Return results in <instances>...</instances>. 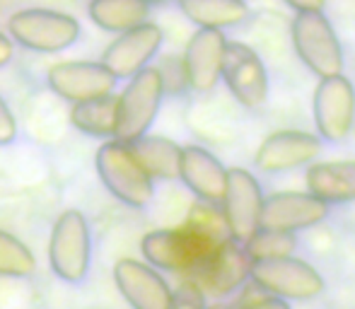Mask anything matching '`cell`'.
<instances>
[{
	"mask_svg": "<svg viewBox=\"0 0 355 309\" xmlns=\"http://www.w3.org/2000/svg\"><path fill=\"white\" fill-rule=\"evenodd\" d=\"M314 126L322 141L341 143L355 123V87L346 76L322 78L314 89Z\"/></svg>",
	"mask_w": 355,
	"mask_h": 309,
	"instance_id": "cell-9",
	"label": "cell"
},
{
	"mask_svg": "<svg viewBox=\"0 0 355 309\" xmlns=\"http://www.w3.org/2000/svg\"><path fill=\"white\" fill-rule=\"evenodd\" d=\"M244 249H247L252 261H271V258L293 256V251L297 249V234L259 227V230L244 242Z\"/></svg>",
	"mask_w": 355,
	"mask_h": 309,
	"instance_id": "cell-24",
	"label": "cell"
},
{
	"mask_svg": "<svg viewBox=\"0 0 355 309\" xmlns=\"http://www.w3.org/2000/svg\"><path fill=\"white\" fill-rule=\"evenodd\" d=\"M206 309H232L230 305H213V307H206Z\"/></svg>",
	"mask_w": 355,
	"mask_h": 309,
	"instance_id": "cell-34",
	"label": "cell"
},
{
	"mask_svg": "<svg viewBox=\"0 0 355 309\" xmlns=\"http://www.w3.org/2000/svg\"><path fill=\"white\" fill-rule=\"evenodd\" d=\"M97 174L107 191L128 208H145L155 196L153 179L141 167L128 143L116 138L102 143L94 157Z\"/></svg>",
	"mask_w": 355,
	"mask_h": 309,
	"instance_id": "cell-2",
	"label": "cell"
},
{
	"mask_svg": "<svg viewBox=\"0 0 355 309\" xmlns=\"http://www.w3.org/2000/svg\"><path fill=\"white\" fill-rule=\"evenodd\" d=\"M157 73L162 80V89L164 94H172V97H182L189 87V76H187V66H184L182 56H164L157 63Z\"/></svg>",
	"mask_w": 355,
	"mask_h": 309,
	"instance_id": "cell-27",
	"label": "cell"
},
{
	"mask_svg": "<svg viewBox=\"0 0 355 309\" xmlns=\"http://www.w3.org/2000/svg\"><path fill=\"white\" fill-rule=\"evenodd\" d=\"M15 56V46H12V39L5 37L3 32H0V68L8 66L10 61H12Z\"/></svg>",
	"mask_w": 355,
	"mask_h": 309,
	"instance_id": "cell-31",
	"label": "cell"
},
{
	"mask_svg": "<svg viewBox=\"0 0 355 309\" xmlns=\"http://www.w3.org/2000/svg\"><path fill=\"white\" fill-rule=\"evenodd\" d=\"M15 138H17V121H15L8 102L0 97V148L10 145Z\"/></svg>",
	"mask_w": 355,
	"mask_h": 309,
	"instance_id": "cell-29",
	"label": "cell"
},
{
	"mask_svg": "<svg viewBox=\"0 0 355 309\" xmlns=\"http://www.w3.org/2000/svg\"><path fill=\"white\" fill-rule=\"evenodd\" d=\"M10 39L37 53H61L80 39V22L68 12L49 8L17 10L8 19Z\"/></svg>",
	"mask_w": 355,
	"mask_h": 309,
	"instance_id": "cell-3",
	"label": "cell"
},
{
	"mask_svg": "<svg viewBox=\"0 0 355 309\" xmlns=\"http://www.w3.org/2000/svg\"><path fill=\"white\" fill-rule=\"evenodd\" d=\"M116 94H104L87 102H78L71 109V123L89 138H114L116 131Z\"/></svg>",
	"mask_w": 355,
	"mask_h": 309,
	"instance_id": "cell-23",
	"label": "cell"
},
{
	"mask_svg": "<svg viewBox=\"0 0 355 309\" xmlns=\"http://www.w3.org/2000/svg\"><path fill=\"white\" fill-rule=\"evenodd\" d=\"M148 5H167V3H177V0H143Z\"/></svg>",
	"mask_w": 355,
	"mask_h": 309,
	"instance_id": "cell-33",
	"label": "cell"
},
{
	"mask_svg": "<svg viewBox=\"0 0 355 309\" xmlns=\"http://www.w3.org/2000/svg\"><path fill=\"white\" fill-rule=\"evenodd\" d=\"M187 19L198 29H230L249 17L247 0H177Z\"/></svg>",
	"mask_w": 355,
	"mask_h": 309,
	"instance_id": "cell-21",
	"label": "cell"
},
{
	"mask_svg": "<svg viewBox=\"0 0 355 309\" xmlns=\"http://www.w3.org/2000/svg\"><path fill=\"white\" fill-rule=\"evenodd\" d=\"M285 5L295 12H322L327 0H285Z\"/></svg>",
	"mask_w": 355,
	"mask_h": 309,
	"instance_id": "cell-30",
	"label": "cell"
},
{
	"mask_svg": "<svg viewBox=\"0 0 355 309\" xmlns=\"http://www.w3.org/2000/svg\"><path fill=\"white\" fill-rule=\"evenodd\" d=\"M164 34L155 22H143L138 27L121 32L102 53V63L116 80H128L150 66L162 48Z\"/></svg>",
	"mask_w": 355,
	"mask_h": 309,
	"instance_id": "cell-12",
	"label": "cell"
},
{
	"mask_svg": "<svg viewBox=\"0 0 355 309\" xmlns=\"http://www.w3.org/2000/svg\"><path fill=\"white\" fill-rule=\"evenodd\" d=\"M218 244L220 242L206 237L203 232L184 225L148 232L141 239V251L145 261L157 271L187 273L191 278Z\"/></svg>",
	"mask_w": 355,
	"mask_h": 309,
	"instance_id": "cell-1",
	"label": "cell"
},
{
	"mask_svg": "<svg viewBox=\"0 0 355 309\" xmlns=\"http://www.w3.org/2000/svg\"><path fill=\"white\" fill-rule=\"evenodd\" d=\"M164 89L162 80L155 66L143 68L133 78H128V85L119 94L116 104V131L114 138L121 143H133L150 131L162 107Z\"/></svg>",
	"mask_w": 355,
	"mask_h": 309,
	"instance_id": "cell-6",
	"label": "cell"
},
{
	"mask_svg": "<svg viewBox=\"0 0 355 309\" xmlns=\"http://www.w3.org/2000/svg\"><path fill=\"white\" fill-rule=\"evenodd\" d=\"M131 152L141 162V167L148 172V177L172 182L179 179V164H182V145L164 136H141L138 141L128 143Z\"/></svg>",
	"mask_w": 355,
	"mask_h": 309,
	"instance_id": "cell-20",
	"label": "cell"
},
{
	"mask_svg": "<svg viewBox=\"0 0 355 309\" xmlns=\"http://www.w3.org/2000/svg\"><path fill=\"white\" fill-rule=\"evenodd\" d=\"M92 261V230L80 211H66L53 222L49 239V263L63 283H85Z\"/></svg>",
	"mask_w": 355,
	"mask_h": 309,
	"instance_id": "cell-5",
	"label": "cell"
},
{
	"mask_svg": "<svg viewBox=\"0 0 355 309\" xmlns=\"http://www.w3.org/2000/svg\"><path fill=\"white\" fill-rule=\"evenodd\" d=\"M167 309H206V295L191 278H187L177 290H172Z\"/></svg>",
	"mask_w": 355,
	"mask_h": 309,
	"instance_id": "cell-28",
	"label": "cell"
},
{
	"mask_svg": "<svg viewBox=\"0 0 355 309\" xmlns=\"http://www.w3.org/2000/svg\"><path fill=\"white\" fill-rule=\"evenodd\" d=\"M225 46H227V37L220 29H196L182 56L187 66L189 87L196 92H211L220 82Z\"/></svg>",
	"mask_w": 355,
	"mask_h": 309,
	"instance_id": "cell-17",
	"label": "cell"
},
{
	"mask_svg": "<svg viewBox=\"0 0 355 309\" xmlns=\"http://www.w3.org/2000/svg\"><path fill=\"white\" fill-rule=\"evenodd\" d=\"M293 46L297 58L319 80L341 76L343 73V46L336 37V29L322 12H297L290 27Z\"/></svg>",
	"mask_w": 355,
	"mask_h": 309,
	"instance_id": "cell-4",
	"label": "cell"
},
{
	"mask_svg": "<svg viewBox=\"0 0 355 309\" xmlns=\"http://www.w3.org/2000/svg\"><path fill=\"white\" fill-rule=\"evenodd\" d=\"M87 15L99 29L121 34L148 22L150 5L143 0H89Z\"/></svg>",
	"mask_w": 355,
	"mask_h": 309,
	"instance_id": "cell-22",
	"label": "cell"
},
{
	"mask_svg": "<svg viewBox=\"0 0 355 309\" xmlns=\"http://www.w3.org/2000/svg\"><path fill=\"white\" fill-rule=\"evenodd\" d=\"M220 203H208V201H196L191 208V215L184 225L193 227V230L203 232L206 237L215 239V242H223L230 237L227 222H225L223 208H218Z\"/></svg>",
	"mask_w": 355,
	"mask_h": 309,
	"instance_id": "cell-26",
	"label": "cell"
},
{
	"mask_svg": "<svg viewBox=\"0 0 355 309\" xmlns=\"http://www.w3.org/2000/svg\"><path fill=\"white\" fill-rule=\"evenodd\" d=\"M252 281L263 292H268L273 297H281L285 302L314 300L327 288L322 273L312 263L295 256L271 258V261H254Z\"/></svg>",
	"mask_w": 355,
	"mask_h": 309,
	"instance_id": "cell-7",
	"label": "cell"
},
{
	"mask_svg": "<svg viewBox=\"0 0 355 309\" xmlns=\"http://www.w3.org/2000/svg\"><path fill=\"white\" fill-rule=\"evenodd\" d=\"M322 154V138L307 131L271 133L257 150V169L266 174L290 172V169L312 164Z\"/></svg>",
	"mask_w": 355,
	"mask_h": 309,
	"instance_id": "cell-15",
	"label": "cell"
},
{
	"mask_svg": "<svg viewBox=\"0 0 355 309\" xmlns=\"http://www.w3.org/2000/svg\"><path fill=\"white\" fill-rule=\"evenodd\" d=\"M307 191L331 203L355 201V159H331V162H314L307 169Z\"/></svg>",
	"mask_w": 355,
	"mask_h": 309,
	"instance_id": "cell-19",
	"label": "cell"
},
{
	"mask_svg": "<svg viewBox=\"0 0 355 309\" xmlns=\"http://www.w3.org/2000/svg\"><path fill=\"white\" fill-rule=\"evenodd\" d=\"M329 218V206L312 193L281 191L263 198L261 227L283 232H300L319 225Z\"/></svg>",
	"mask_w": 355,
	"mask_h": 309,
	"instance_id": "cell-14",
	"label": "cell"
},
{
	"mask_svg": "<svg viewBox=\"0 0 355 309\" xmlns=\"http://www.w3.org/2000/svg\"><path fill=\"white\" fill-rule=\"evenodd\" d=\"M220 208H223L230 237L244 244L261 227L263 191L259 179L242 167L227 169V188Z\"/></svg>",
	"mask_w": 355,
	"mask_h": 309,
	"instance_id": "cell-11",
	"label": "cell"
},
{
	"mask_svg": "<svg viewBox=\"0 0 355 309\" xmlns=\"http://www.w3.org/2000/svg\"><path fill=\"white\" fill-rule=\"evenodd\" d=\"M46 82L66 102H87L112 94L119 80L104 68L102 61H63L49 68Z\"/></svg>",
	"mask_w": 355,
	"mask_h": 309,
	"instance_id": "cell-13",
	"label": "cell"
},
{
	"mask_svg": "<svg viewBox=\"0 0 355 309\" xmlns=\"http://www.w3.org/2000/svg\"><path fill=\"white\" fill-rule=\"evenodd\" d=\"M252 266L254 261L249 258L244 244L227 237L208 254L191 281L206 297H227L252 278Z\"/></svg>",
	"mask_w": 355,
	"mask_h": 309,
	"instance_id": "cell-8",
	"label": "cell"
},
{
	"mask_svg": "<svg viewBox=\"0 0 355 309\" xmlns=\"http://www.w3.org/2000/svg\"><path fill=\"white\" fill-rule=\"evenodd\" d=\"M220 78L225 80L232 97L244 109H261L268 99V71L261 56L252 46L242 42H227L223 56V71Z\"/></svg>",
	"mask_w": 355,
	"mask_h": 309,
	"instance_id": "cell-10",
	"label": "cell"
},
{
	"mask_svg": "<svg viewBox=\"0 0 355 309\" xmlns=\"http://www.w3.org/2000/svg\"><path fill=\"white\" fill-rule=\"evenodd\" d=\"M114 283L133 309H167L172 300V288L159 276L157 268L136 258L116 261Z\"/></svg>",
	"mask_w": 355,
	"mask_h": 309,
	"instance_id": "cell-16",
	"label": "cell"
},
{
	"mask_svg": "<svg viewBox=\"0 0 355 309\" xmlns=\"http://www.w3.org/2000/svg\"><path fill=\"white\" fill-rule=\"evenodd\" d=\"M179 179L196 193L198 201L220 203L227 188V167L201 145L182 148Z\"/></svg>",
	"mask_w": 355,
	"mask_h": 309,
	"instance_id": "cell-18",
	"label": "cell"
},
{
	"mask_svg": "<svg viewBox=\"0 0 355 309\" xmlns=\"http://www.w3.org/2000/svg\"><path fill=\"white\" fill-rule=\"evenodd\" d=\"M247 309H290V305L285 300H281V297L268 295V297H263V300H259L257 305H252Z\"/></svg>",
	"mask_w": 355,
	"mask_h": 309,
	"instance_id": "cell-32",
	"label": "cell"
},
{
	"mask_svg": "<svg viewBox=\"0 0 355 309\" xmlns=\"http://www.w3.org/2000/svg\"><path fill=\"white\" fill-rule=\"evenodd\" d=\"M37 271V258L32 249L15 234L0 230V276L3 278H29Z\"/></svg>",
	"mask_w": 355,
	"mask_h": 309,
	"instance_id": "cell-25",
	"label": "cell"
}]
</instances>
